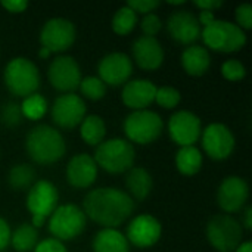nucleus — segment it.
<instances>
[{"label":"nucleus","mask_w":252,"mask_h":252,"mask_svg":"<svg viewBox=\"0 0 252 252\" xmlns=\"http://www.w3.org/2000/svg\"><path fill=\"white\" fill-rule=\"evenodd\" d=\"M81 210L102 229H117L131 216L134 201L118 188H99L84 196Z\"/></svg>","instance_id":"obj_1"},{"label":"nucleus","mask_w":252,"mask_h":252,"mask_svg":"<svg viewBox=\"0 0 252 252\" xmlns=\"http://www.w3.org/2000/svg\"><path fill=\"white\" fill-rule=\"evenodd\" d=\"M25 149L34 162L40 165H50L65 155L66 143L59 130L47 124H40L27 134Z\"/></svg>","instance_id":"obj_2"},{"label":"nucleus","mask_w":252,"mask_h":252,"mask_svg":"<svg viewBox=\"0 0 252 252\" xmlns=\"http://www.w3.org/2000/svg\"><path fill=\"white\" fill-rule=\"evenodd\" d=\"M93 159L97 167L103 168L105 171L111 174H121L133 168L136 151L127 139L112 137L96 146Z\"/></svg>","instance_id":"obj_3"},{"label":"nucleus","mask_w":252,"mask_h":252,"mask_svg":"<svg viewBox=\"0 0 252 252\" xmlns=\"http://www.w3.org/2000/svg\"><path fill=\"white\" fill-rule=\"evenodd\" d=\"M3 80L7 90L13 96L22 99L37 93L41 83L40 71L37 65L24 56H16L7 62L4 68Z\"/></svg>","instance_id":"obj_4"},{"label":"nucleus","mask_w":252,"mask_h":252,"mask_svg":"<svg viewBox=\"0 0 252 252\" xmlns=\"http://www.w3.org/2000/svg\"><path fill=\"white\" fill-rule=\"evenodd\" d=\"M201 35L207 47L220 53H235L247 44V32L226 19H214L202 28Z\"/></svg>","instance_id":"obj_5"},{"label":"nucleus","mask_w":252,"mask_h":252,"mask_svg":"<svg viewBox=\"0 0 252 252\" xmlns=\"http://www.w3.org/2000/svg\"><path fill=\"white\" fill-rule=\"evenodd\" d=\"M123 128L131 145H151L162 134L164 121L155 111H133L124 120Z\"/></svg>","instance_id":"obj_6"},{"label":"nucleus","mask_w":252,"mask_h":252,"mask_svg":"<svg viewBox=\"0 0 252 252\" xmlns=\"http://www.w3.org/2000/svg\"><path fill=\"white\" fill-rule=\"evenodd\" d=\"M205 235L217 252H233L244 239L242 224L229 214H217L207 223Z\"/></svg>","instance_id":"obj_7"},{"label":"nucleus","mask_w":252,"mask_h":252,"mask_svg":"<svg viewBox=\"0 0 252 252\" xmlns=\"http://www.w3.org/2000/svg\"><path fill=\"white\" fill-rule=\"evenodd\" d=\"M87 224L84 211L74 204L59 205L49 217V232L52 238L65 242L78 238Z\"/></svg>","instance_id":"obj_8"},{"label":"nucleus","mask_w":252,"mask_h":252,"mask_svg":"<svg viewBox=\"0 0 252 252\" xmlns=\"http://www.w3.org/2000/svg\"><path fill=\"white\" fill-rule=\"evenodd\" d=\"M77 38L75 25L66 18H50L40 30L41 47L50 53H61L68 50Z\"/></svg>","instance_id":"obj_9"},{"label":"nucleus","mask_w":252,"mask_h":252,"mask_svg":"<svg viewBox=\"0 0 252 252\" xmlns=\"http://www.w3.org/2000/svg\"><path fill=\"white\" fill-rule=\"evenodd\" d=\"M47 78L58 92L74 93L81 83V68L72 56L59 55L52 59L47 68Z\"/></svg>","instance_id":"obj_10"},{"label":"nucleus","mask_w":252,"mask_h":252,"mask_svg":"<svg viewBox=\"0 0 252 252\" xmlns=\"http://www.w3.org/2000/svg\"><path fill=\"white\" fill-rule=\"evenodd\" d=\"M201 143L205 154L216 161L227 159L233 154L236 146L232 130L221 123H213L207 126L202 130Z\"/></svg>","instance_id":"obj_11"},{"label":"nucleus","mask_w":252,"mask_h":252,"mask_svg":"<svg viewBox=\"0 0 252 252\" xmlns=\"http://www.w3.org/2000/svg\"><path fill=\"white\" fill-rule=\"evenodd\" d=\"M86 112V102L75 93H63L58 96L52 105V120L63 130H71L80 126Z\"/></svg>","instance_id":"obj_12"},{"label":"nucleus","mask_w":252,"mask_h":252,"mask_svg":"<svg viewBox=\"0 0 252 252\" xmlns=\"http://www.w3.org/2000/svg\"><path fill=\"white\" fill-rule=\"evenodd\" d=\"M168 133L171 140L180 148L195 146L202 134L201 118L190 111H177L168 120Z\"/></svg>","instance_id":"obj_13"},{"label":"nucleus","mask_w":252,"mask_h":252,"mask_svg":"<svg viewBox=\"0 0 252 252\" xmlns=\"http://www.w3.org/2000/svg\"><path fill=\"white\" fill-rule=\"evenodd\" d=\"M59 192L56 186L49 180L35 182L27 193V210L31 213V217L49 219L52 213L58 208Z\"/></svg>","instance_id":"obj_14"},{"label":"nucleus","mask_w":252,"mask_h":252,"mask_svg":"<svg viewBox=\"0 0 252 252\" xmlns=\"http://www.w3.org/2000/svg\"><path fill=\"white\" fill-rule=\"evenodd\" d=\"M162 235V226L158 219L151 214L136 216L127 226V233L124 235L130 245L146 250L158 244Z\"/></svg>","instance_id":"obj_15"},{"label":"nucleus","mask_w":252,"mask_h":252,"mask_svg":"<svg viewBox=\"0 0 252 252\" xmlns=\"http://www.w3.org/2000/svg\"><path fill=\"white\" fill-rule=\"evenodd\" d=\"M97 77L108 86L118 87L126 84L133 74V61L123 52L105 55L97 63Z\"/></svg>","instance_id":"obj_16"},{"label":"nucleus","mask_w":252,"mask_h":252,"mask_svg":"<svg viewBox=\"0 0 252 252\" xmlns=\"http://www.w3.org/2000/svg\"><path fill=\"white\" fill-rule=\"evenodd\" d=\"M250 198V186L245 179L239 176H227L217 189V204L219 207L227 213L241 211Z\"/></svg>","instance_id":"obj_17"},{"label":"nucleus","mask_w":252,"mask_h":252,"mask_svg":"<svg viewBox=\"0 0 252 252\" xmlns=\"http://www.w3.org/2000/svg\"><path fill=\"white\" fill-rule=\"evenodd\" d=\"M167 31L174 41L190 46L201 37L202 27L193 12L174 10L167 19Z\"/></svg>","instance_id":"obj_18"},{"label":"nucleus","mask_w":252,"mask_h":252,"mask_svg":"<svg viewBox=\"0 0 252 252\" xmlns=\"http://www.w3.org/2000/svg\"><path fill=\"white\" fill-rule=\"evenodd\" d=\"M131 53L137 66L145 71L158 69L162 65L164 58H165L164 47L158 41V38L148 37V35H140L133 41Z\"/></svg>","instance_id":"obj_19"},{"label":"nucleus","mask_w":252,"mask_h":252,"mask_svg":"<svg viewBox=\"0 0 252 252\" xmlns=\"http://www.w3.org/2000/svg\"><path fill=\"white\" fill-rule=\"evenodd\" d=\"M155 94H157V86L151 80L136 78V80H128L124 84L121 100L127 108L133 111H142V109H148V106L155 102Z\"/></svg>","instance_id":"obj_20"},{"label":"nucleus","mask_w":252,"mask_h":252,"mask_svg":"<svg viewBox=\"0 0 252 252\" xmlns=\"http://www.w3.org/2000/svg\"><path fill=\"white\" fill-rule=\"evenodd\" d=\"M97 177V164L87 154L74 155L66 164V180L75 189L90 188Z\"/></svg>","instance_id":"obj_21"},{"label":"nucleus","mask_w":252,"mask_h":252,"mask_svg":"<svg viewBox=\"0 0 252 252\" xmlns=\"http://www.w3.org/2000/svg\"><path fill=\"white\" fill-rule=\"evenodd\" d=\"M180 62L186 74L192 77H202L211 66V55L207 47L190 44L183 50Z\"/></svg>","instance_id":"obj_22"},{"label":"nucleus","mask_w":252,"mask_h":252,"mask_svg":"<svg viewBox=\"0 0 252 252\" xmlns=\"http://www.w3.org/2000/svg\"><path fill=\"white\" fill-rule=\"evenodd\" d=\"M126 188L127 195L133 201H145L154 189V180L151 173L143 167L130 168L126 176Z\"/></svg>","instance_id":"obj_23"},{"label":"nucleus","mask_w":252,"mask_h":252,"mask_svg":"<svg viewBox=\"0 0 252 252\" xmlns=\"http://www.w3.org/2000/svg\"><path fill=\"white\" fill-rule=\"evenodd\" d=\"M92 248L93 252H130V244L118 229H102L94 235Z\"/></svg>","instance_id":"obj_24"},{"label":"nucleus","mask_w":252,"mask_h":252,"mask_svg":"<svg viewBox=\"0 0 252 252\" xmlns=\"http://www.w3.org/2000/svg\"><path fill=\"white\" fill-rule=\"evenodd\" d=\"M80 136L84 143L89 146H97L105 140L106 136V124L99 115H86L80 124Z\"/></svg>","instance_id":"obj_25"},{"label":"nucleus","mask_w":252,"mask_h":252,"mask_svg":"<svg viewBox=\"0 0 252 252\" xmlns=\"http://www.w3.org/2000/svg\"><path fill=\"white\" fill-rule=\"evenodd\" d=\"M204 157L196 146H183L176 154V167L183 176H195L202 168Z\"/></svg>","instance_id":"obj_26"},{"label":"nucleus","mask_w":252,"mask_h":252,"mask_svg":"<svg viewBox=\"0 0 252 252\" xmlns=\"http://www.w3.org/2000/svg\"><path fill=\"white\" fill-rule=\"evenodd\" d=\"M37 244H38V230L30 223H22L15 230L10 232L9 245H12V248L16 252L34 251Z\"/></svg>","instance_id":"obj_27"},{"label":"nucleus","mask_w":252,"mask_h":252,"mask_svg":"<svg viewBox=\"0 0 252 252\" xmlns=\"http://www.w3.org/2000/svg\"><path fill=\"white\" fill-rule=\"evenodd\" d=\"M7 182L13 190H18V192L28 190L35 183V170L30 164H25V162L16 164L10 168Z\"/></svg>","instance_id":"obj_28"},{"label":"nucleus","mask_w":252,"mask_h":252,"mask_svg":"<svg viewBox=\"0 0 252 252\" xmlns=\"http://www.w3.org/2000/svg\"><path fill=\"white\" fill-rule=\"evenodd\" d=\"M47 109H49V103L46 97L40 93H34V94L24 97L21 103V111H22L24 118H28L31 121H37L43 118Z\"/></svg>","instance_id":"obj_29"},{"label":"nucleus","mask_w":252,"mask_h":252,"mask_svg":"<svg viewBox=\"0 0 252 252\" xmlns=\"http://www.w3.org/2000/svg\"><path fill=\"white\" fill-rule=\"evenodd\" d=\"M137 24V13L131 10L127 4L121 6L112 16V30L118 35L130 34Z\"/></svg>","instance_id":"obj_30"},{"label":"nucleus","mask_w":252,"mask_h":252,"mask_svg":"<svg viewBox=\"0 0 252 252\" xmlns=\"http://www.w3.org/2000/svg\"><path fill=\"white\" fill-rule=\"evenodd\" d=\"M78 87H80L81 93L84 94V97H87L90 100L103 99L106 94V89H108L106 84L99 77H94V75H89V77L81 78V83Z\"/></svg>","instance_id":"obj_31"},{"label":"nucleus","mask_w":252,"mask_h":252,"mask_svg":"<svg viewBox=\"0 0 252 252\" xmlns=\"http://www.w3.org/2000/svg\"><path fill=\"white\" fill-rule=\"evenodd\" d=\"M24 120L22 111H21V103H16L13 100L6 102L1 108H0V123L7 127V128H13L16 126H19Z\"/></svg>","instance_id":"obj_32"},{"label":"nucleus","mask_w":252,"mask_h":252,"mask_svg":"<svg viewBox=\"0 0 252 252\" xmlns=\"http://www.w3.org/2000/svg\"><path fill=\"white\" fill-rule=\"evenodd\" d=\"M155 102L164 109H174L182 102V94L176 87H171V86L157 87Z\"/></svg>","instance_id":"obj_33"},{"label":"nucleus","mask_w":252,"mask_h":252,"mask_svg":"<svg viewBox=\"0 0 252 252\" xmlns=\"http://www.w3.org/2000/svg\"><path fill=\"white\" fill-rule=\"evenodd\" d=\"M221 75L227 81H241L247 75V68L238 59H227L221 65Z\"/></svg>","instance_id":"obj_34"},{"label":"nucleus","mask_w":252,"mask_h":252,"mask_svg":"<svg viewBox=\"0 0 252 252\" xmlns=\"http://www.w3.org/2000/svg\"><path fill=\"white\" fill-rule=\"evenodd\" d=\"M140 28H142L143 35L155 37L159 32V30L162 28V21L158 15L148 13V15H143V18L140 21Z\"/></svg>","instance_id":"obj_35"},{"label":"nucleus","mask_w":252,"mask_h":252,"mask_svg":"<svg viewBox=\"0 0 252 252\" xmlns=\"http://www.w3.org/2000/svg\"><path fill=\"white\" fill-rule=\"evenodd\" d=\"M235 16H236V25L247 31L252 28V6L250 3H242L236 7L235 10Z\"/></svg>","instance_id":"obj_36"},{"label":"nucleus","mask_w":252,"mask_h":252,"mask_svg":"<svg viewBox=\"0 0 252 252\" xmlns=\"http://www.w3.org/2000/svg\"><path fill=\"white\" fill-rule=\"evenodd\" d=\"M161 3L158 0H130L127 3V6L134 10L136 13H142V15H148L152 13Z\"/></svg>","instance_id":"obj_37"},{"label":"nucleus","mask_w":252,"mask_h":252,"mask_svg":"<svg viewBox=\"0 0 252 252\" xmlns=\"http://www.w3.org/2000/svg\"><path fill=\"white\" fill-rule=\"evenodd\" d=\"M34 252H68L63 242L55 239V238H47V239H43L40 241L35 248Z\"/></svg>","instance_id":"obj_38"},{"label":"nucleus","mask_w":252,"mask_h":252,"mask_svg":"<svg viewBox=\"0 0 252 252\" xmlns=\"http://www.w3.org/2000/svg\"><path fill=\"white\" fill-rule=\"evenodd\" d=\"M10 227H9V223L0 217V252L6 251L7 247H9V242H10Z\"/></svg>","instance_id":"obj_39"},{"label":"nucleus","mask_w":252,"mask_h":252,"mask_svg":"<svg viewBox=\"0 0 252 252\" xmlns=\"http://www.w3.org/2000/svg\"><path fill=\"white\" fill-rule=\"evenodd\" d=\"M0 4L9 13H21L28 7V1H25V0H1Z\"/></svg>","instance_id":"obj_40"},{"label":"nucleus","mask_w":252,"mask_h":252,"mask_svg":"<svg viewBox=\"0 0 252 252\" xmlns=\"http://www.w3.org/2000/svg\"><path fill=\"white\" fill-rule=\"evenodd\" d=\"M223 0H196L193 1V4L201 9V10H210V12H214L216 9L221 7L223 6Z\"/></svg>","instance_id":"obj_41"},{"label":"nucleus","mask_w":252,"mask_h":252,"mask_svg":"<svg viewBox=\"0 0 252 252\" xmlns=\"http://www.w3.org/2000/svg\"><path fill=\"white\" fill-rule=\"evenodd\" d=\"M196 18H198V21H199V25L204 28V27L210 25V24L216 19V15H214V12H210V10H201L199 15H198Z\"/></svg>","instance_id":"obj_42"},{"label":"nucleus","mask_w":252,"mask_h":252,"mask_svg":"<svg viewBox=\"0 0 252 252\" xmlns=\"http://www.w3.org/2000/svg\"><path fill=\"white\" fill-rule=\"evenodd\" d=\"M248 232L252 230V208L251 207H247L245 208V213H244V226Z\"/></svg>","instance_id":"obj_43"},{"label":"nucleus","mask_w":252,"mask_h":252,"mask_svg":"<svg viewBox=\"0 0 252 252\" xmlns=\"http://www.w3.org/2000/svg\"><path fill=\"white\" fill-rule=\"evenodd\" d=\"M235 252H252V242H250V241L242 242V244L235 250Z\"/></svg>","instance_id":"obj_44"},{"label":"nucleus","mask_w":252,"mask_h":252,"mask_svg":"<svg viewBox=\"0 0 252 252\" xmlns=\"http://www.w3.org/2000/svg\"><path fill=\"white\" fill-rule=\"evenodd\" d=\"M50 55H52V53H50L47 49H44V47H40V50H38V56H40L41 59H47Z\"/></svg>","instance_id":"obj_45"},{"label":"nucleus","mask_w":252,"mask_h":252,"mask_svg":"<svg viewBox=\"0 0 252 252\" xmlns=\"http://www.w3.org/2000/svg\"><path fill=\"white\" fill-rule=\"evenodd\" d=\"M168 4H171V6H182V4H185V0H179V1H167Z\"/></svg>","instance_id":"obj_46"}]
</instances>
